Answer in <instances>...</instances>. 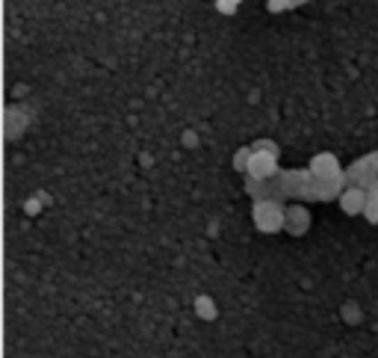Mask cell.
Returning <instances> with one entry per match:
<instances>
[{
  "instance_id": "cell-8",
  "label": "cell",
  "mask_w": 378,
  "mask_h": 358,
  "mask_svg": "<svg viewBox=\"0 0 378 358\" xmlns=\"http://www.w3.org/2000/svg\"><path fill=\"white\" fill-rule=\"evenodd\" d=\"M198 314L201 317H213V314H216V305H213L207 296H201V299H198Z\"/></svg>"
},
{
  "instance_id": "cell-3",
  "label": "cell",
  "mask_w": 378,
  "mask_h": 358,
  "mask_svg": "<svg viewBox=\"0 0 378 358\" xmlns=\"http://www.w3.org/2000/svg\"><path fill=\"white\" fill-rule=\"evenodd\" d=\"M310 175L317 178V181H337L340 178V163H337V157L328 154V151H322L310 160Z\"/></svg>"
},
{
  "instance_id": "cell-7",
  "label": "cell",
  "mask_w": 378,
  "mask_h": 358,
  "mask_svg": "<svg viewBox=\"0 0 378 358\" xmlns=\"http://www.w3.org/2000/svg\"><path fill=\"white\" fill-rule=\"evenodd\" d=\"M248 160H251V148H239V151L234 154V166L248 172Z\"/></svg>"
},
{
  "instance_id": "cell-10",
  "label": "cell",
  "mask_w": 378,
  "mask_h": 358,
  "mask_svg": "<svg viewBox=\"0 0 378 358\" xmlns=\"http://www.w3.org/2000/svg\"><path fill=\"white\" fill-rule=\"evenodd\" d=\"M289 3H293V6H296V3H301V0H289Z\"/></svg>"
},
{
  "instance_id": "cell-4",
  "label": "cell",
  "mask_w": 378,
  "mask_h": 358,
  "mask_svg": "<svg viewBox=\"0 0 378 358\" xmlns=\"http://www.w3.org/2000/svg\"><path fill=\"white\" fill-rule=\"evenodd\" d=\"M367 199H370V193H363V187H349L340 195V207H343V214L358 216L367 211Z\"/></svg>"
},
{
  "instance_id": "cell-9",
  "label": "cell",
  "mask_w": 378,
  "mask_h": 358,
  "mask_svg": "<svg viewBox=\"0 0 378 358\" xmlns=\"http://www.w3.org/2000/svg\"><path fill=\"white\" fill-rule=\"evenodd\" d=\"M257 148H266V151H275V154H278V145H275V142H269V140H260V142H255Z\"/></svg>"
},
{
  "instance_id": "cell-6",
  "label": "cell",
  "mask_w": 378,
  "mask_h": 358,
  "mask_svg": "<svg viewBox=\"0 0 378 358\" xmlns=\"http://www.w3.org/2000/svg\"><path fill=\"white\" fill-rule=\"evenodd\" d=\"M363 216H367L372 225H378V187L370 193V199H367V211H363Z\"/></svg>"
},
{
  "instance_id": "cell-5",
  "label": "cell",
  "mask_w": 378,
  "mask_h": 358,
  "mask_svg": "<svg viewBox=\"0 0 378 358\" xmlns=\"http://www.w3.org/2000/svg\"><path fill=\"white\" fill-rule=\"evenodd\" d=\"M310 225V211L308 207H301V204H293V207H287V231L289 234H305Z\"/></svg>"
},
{
  "instance_id": "cell-1",
  "label": "cell",
  "mask_w": 378,
  "mask_h": 358,
  "mask_svg": "<svg viewBox=\"0 0 378 358\" xmlns=\"http://www.w3.org/2000/svg\"><path fill=\"white\" fill-rule=\"evenodd\" d=\"M251 216H255V225L263 234H275V231H281L287 225V211L275 199H257Z\"/></svg>"
},
{
  "instance_id": "cell-2",
  "label": "cell",
  "mask_w": 378,
  "mask_h": 358,
  "mask_svg": "<svg viewBox=\"0 0 378 358\" xmlns=\"http://www.w3.org/2000/svg\"><path fill=\"white\" fill-rule=\"evenodd\" d=\"M278 169V154L275 151H266V148H257L251 145V160H248V175L255 181H266L275 175Z\"/></svg>"
}]
</instances>
